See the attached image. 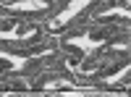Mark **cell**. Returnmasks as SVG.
Listing matches in <instances>:
<instances>
[{"instance_id": "cell-1", "label": "cell", "mask_w": 131, "mask_h": 97, "mask_svg": "<svg viewBox=\"0 0 131 97\" xmlns=\"http://www.w3.org/2000/svg\"><path fill=\"white\" fill-rule=\"evenodd\" d=\"M10 8H16V10H39V8H45V3H18V5H10Z\"/></svg>"}]
</instances>
